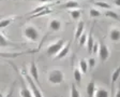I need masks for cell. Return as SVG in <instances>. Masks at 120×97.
I'll return each instance as SVG.
<instances>
[{"mask_svg":"<svg viewBox=\"0 0 120 97\" xmlns=\"http://www.w3.org/2000/svg\"><path fill=\"white\" fill-rule=\"evenodd\" d=\"M48 81L52 84H60L63 82L64 80V75L63 72L59 69H52L48 72V77H47Z\"/></svg>","mask_w":120,"mask_h":97,"instance_id":"6da1fadb","label":"cell"},{"mask_svg":"<svg viewBox=\"0 0 120 97\" xmlns=\"http://www.w3.org/2000/svg\"><path fill=\"white\" fill-rule=\"evenodd\" d=\"M65 45V40L64 39H60L58 41H56L55 43L52 44H49L47 46V54L50 55V56H57L59 54V52L63 49V46Z\"/></svg>","mask_w":120,"mask_h":97,"instance_id":"7a4b0ae2","label":"cell"},{"mask_svg":"<svg viewBox=\"0 0 120 97\" xmlns=\"http://www.w3.org/2000/svg\"><path fill=\"white\" fill-rule=\"evenodd\" d=\"M24 37L30 41H37L40 38V34L34 26H27L24 29Z\"/></svg>","mask_w":120,"mask_h":97,"instance_id":"3957f363","label":"cell"},{"mask_svg":"<svg viewBox=\"0 0 120 97\" xmlns=\"http://www.w3.org/2000/svg\"><path fill=\"white\" fill-rule=\"evenodd\" d=\"M25 78H26L28 84H29V86H30V90L32 91L33 96L34 97H43L42 92H41V90L38 87V85L35 84L37 82L33 80V78L31 77V76H29V75H26V73H25Z\"/></svg>","mask_w":120,"mask_h":97,"instance_id":"277c9868","label":"cell"},{"mask_svg":"<svg viewBox=\"0 0 120 97\" xmlns=\"http://www.w3.org/2000/svg\"><path fill=\"white\" fill-rule=\"evenodd\" d=\"M99 57H100L101 62H105L109 57V50L105 44H100V49H99Z\"/></svg>","mask_w":120,"mask_h":97,"instance_id":"5b68a950","label":"cell"},{"mask_svg":"<svg viewBox=\"0 0 120 97\" xmlns=\"http://www.w3.org/2000/svg\"><path fill=\"white\" fill-rule=\"evenodd\" d=\"M78 7H79V3H78L77 1L70 0V1H68V2L61 4L59 8L60 9H72V10H74V9H78Z\"/></svg>","mask_w":120,"mask_h":97,"instance_id":"8992f818","label":"cell"},{"mask_svg":"<svg viewBox=\"0 0 120 97\" xmlns=\"http://www.w3.org/2000/svg\"><path fill=\"white\" fill-rule=\"evenodd\" d=\"M30 75L35 82L39 83V71H38V67L34 62L31 63V66H30Z\"/></svg>","mask_w":120,"mask_h":97,"instance_id":"52a82bcc","label":"cell"},{"mask_svg":"<svg viewBox=\"0 0 120 97\" xmlns=\"http://www.w3.org/2000/svg\"><path fill=\"white\" fill-rule=\"evenodd\" d=\"M84 31H85V24H84V22H79V23L77 24L76 30H75V36H74V38L78 40L80 37H82V34H84Z\"/></svg>","mask_w":120,"mask_h":97,"instance_id":"ba28073f","label":"cell"},{"mask_svg":"<svg viewBox=\"0 0 120 97\" xmlns=\"http://www.w3.org/2000/svg\"><path fill=\"white\" fill-rule=\"evenodd\" d=\"M61 28V22L57 18H54L49 22V29L52 31H58Z\"/></svg>","mask_w":120,"mask_h":97,"instance_id":"9c48e42d","label":"cell"},{"mask_svg":"<svg viewBox=\"0 0 120 97\" xmlns=\"http://www.w3.org/2000/svg\"><path fill=\"white\" fill-rule=\"evenodd\" d=\"M86 91H87V94H88V97H93L95 96V83L93 80H91L89 82V84L87 85V89H86Z\"/></svg>","mask_w":120,"mask_h":97,"instance_id":"30bf717a","label":"cell"},{"mask_svg":"<svg viewBox=\"0 0 120 97\" xmlns=\"http://www.w3.org/2000/svg\"><path fill=\"white\" fill-rule=\"evenodd\" d=\"M109 38L112 41H119L120 40V30L118 28H112L109 32Z\"/></svg>","mask_w":120,"mask_h":97,"instance_id":"8fae6325","label":"cell"},{"mask_svg":"<svg viewBox=\"0 0 120 97\" xmlns=\"http://www.w3.org/2000/svg\"><path fill=\"white\" fill-rule=\"evenodd\" d=\"M70 46H71V42L67 43V44L63 46V49L59 52V54L57 55V58H59V59H61V58L65 57L68 55V53H69V51H70Z\"/></svg>","mask_w":120,"mask_h":97,"instance_id":"7c38bea8","label":"cell"},{"mask_svg":"<svg viewBox=\"0 0 120 97\" xmlns=\"http://www.w3.org/2000/svg\"><path fill=\"white\" fill-rule=\"evenodd\" d=\"M94 41H93V37H92V32H90L88 35V40H87V47H88V52L92 53L93 52V46H94Z\"/></svg>","mask_w":120,"mask_h":97,"instance_id":"4fadbf2b","label":"cell"},{"mask_svg":"<svg viewBox=\"0 0 120 97\" xmlns=\"http://www.w3.org/2000/svg\"><path fill=\"white\" fill-rule=\"evenodd\" d=\"M20 97H34L32 94V91L28 90L27 87L22 86L20 89Z\"/></svg>","mask_w":120,"mask_h":97,"instance_id":"5bb4252c","label":"cell"},{"mask_svg":"<svg viewBox=\"0 0 120 97\" xmlns=\"http://www.w3.org/2000/svg\"><path fill=\"white\" fill-rule=\"evenodd\" d=\"M70 15H71V17H72L74 21H77V20H79V17L82 16V11L78 10V9L71 10L70 11Z\"/></svg>","mask_w":120,"mask_h":97,"instance_id":"9a60e30c","label":"cell"},{"mask_svg":"<svg viewBox=\"0 0 120 97\" xmlns=\"http://www.w3.org/2000/svg\"><path fill=\"white\" fill-rule=\"evenodd\" d=\"M119 76H120V65H119V67H118L115 71L112 72V89L114 87V84H115L116 81L118 80Z\"/></svg>","mask_w":120,"mask_h":97,"instance_id":"2e32d148","label":"cell"},{"mask_svg":"<svg viewBox=\"0 0 120 97\" xmlns=\"http://www.w3.org/2000/svg\"><path fill=\"white\" fill-rule=\"evenodd\" d=\"M105 16H107V17H112L114 20H117V21H120V15L118 13H116L115 11H112V10H107L106 12L104 13Z\"/></svg>","mask_w":120,"mask_h":97,"instance_id":"e0dca14e","label":"cell"},{"mask_svg":"<svg viewBox=\"0 0 120 97\" xmlns=\"http://www.w3.org/2000/svg\"><path fill=\"white\" fill-rule=\"evenodd\" d=\"M73 77H74L75 82L79 84L80 81H82V71L79 69H77V68H75L74 71H73Z\"/></svg>","mask_w":120,"mask_h":97,"instance_id":"ac0fdd59","label":"cell"},{"mask_svg":"<svg viewBox=\"0 0 120 97\" xmlns=\"http://www.w3.org/2000/svg\"><path fill=\"white\" fill-rule=\"evenodd\" d=\"M79 68L80 71L82 73H86L88 71V68H89V65H88V62H86L85 59H80L79 60Z\"/></svg>","mask_w":120,"mask_h":97,"instance_id":"d6986e66","label":"cell"},{"mask_svg":"<svg viewBox=\"0 0 120 97\" xmlns=\"http://www.w3.org/2000/svg\"><path fill=\"white\" fill-rule=\"evenodd\" d=\"M109 94L105 89H99L95 92V97H108Z\"/></svg>","mask_w":120,"mask_h":97,"instance_id":"ffe728a7","label":"cell"},{"mask_svg":"<svg viewBox=\"0 0 120 97\" xmlns=\"http://www.w3.org/2000/svg\"><path fill=\"white\" fill-rule=\"evenodd\" d=\"M71 97H80L79 91L76 89V86L74 84L71 86Z\"/></svg>","mask_w":120,"mask_h":97,"instance_id":"44dd1931","label":"cell"},{"mask_svg":"<svg viewBox=\"0 0 120 97\" xmlns=\"http://www.w3.org/2000/svg\"><path fill=\"white\" fill-rule=\"evenodd\" d=\"M94 5H98V7L102 8V9H106V10H110V5L106 2H102V1H97L94 2Z\"/></svg>","mask_w":120,"mask_h":97,"instance_id":"7402d4cb","label":"cell"},{"mask_svg":"<svg viewBox=\"0 0 120 97\" xmlns=\"http://www.w3.org/2000/svg\"><path fill=\"white\" fill-rule=\"evenodd\" d=\"M87 40H88V36L86 35L85 32L82 35V37L78 39V42H79V46H84L85 43H87Z\"/></svg>","mask_w":120,"mask_h":97,"instance_id":"603a6c76","label":"cell"},{"mask_svg":"<svg viewBox=\"0 0 120 97\" xmlns=\"http://www.w3.org/2000/svg\"><path fill=\"white\" fill-rule=\"evenodd\" d=\"M89 14L91 17H99V16H101V12L99 10H97V9H90L89 10Z\"/></svg>","mask_w":120,"mask_h":97,"instance_id":"cb8c5ba5","label":"cell"},{"mask_svg":"<svg viewBox=\"0 0 120 97\" xmlns=\"http://www.w3.org/2000/svg\"><path fill=\"white\" fill-rule=\"evenodd\" d=\"M12 18H10V20H2L1 21V23H0V27L1 28H4L5 26H8L9 24H11V22H12Z\"/></svg>","mask_w":120,"mask_h":97,"instance_id":"d4e9b609","label":"cell"},{"mask_svg":"<svg viewBox=\"0 0 120 97\" xmlns=\"http://www.w3.org/2000/svg\"><path fill=\"white\" fill-rule=\"evenodd\" d=\"M88 65H89V67L90 68H93L95 66V59L94 57H90L89 60H88Z\"/></svg>","mask_w":120,"mask_h":97,"instance_id":"484cf974","label":"cell"},{"mask_svg":"<svg viewBox=\"0 0 120 97\" xmlns=\"http://www.w3.org/2000/svg\"><path fill=\"white\" fill-rule=\"evenodd\" d=\"M99 49H100V45H99V43L95 42L94 46H93V53H99Z\"/></svg>","mask_w":120,"mask_h":97,"instance_id":"4316f807","label":"cell"},{"mask_svg":"<svg viewBox=\"0 0 120 97\" xmlns=\"http://www.w3.org/2000/svg\"><path fill=\"white\" fill-rule=\"evenodd\" d=\"M35 1H39L41 3H45V2H52V1H55V0H35Z\"/></svg>","mask_w":120,"mask_h":97,"instance_id":"83f0119b","label":"cell"},{"mask_svg":"<svg viewBox=\"0 0 120 97\" xmlns=\"http://www.w3.org/2000/svg\"><path fill=\"white\" fill-rule=\"evenodd\" d=\"M114 3H115L117 7H120V0H114Z\"/></svg>","mask_w":120,"mask_h":97,"instance_id":"f1b7e54d","label":"cell"},{"mask_svg":"<svg viewBox=\"0 0 120 97\" xmlns=\"http://www.w3.org/2000/svg\"><path fill=\"white\" fill-rule=\"evenodd\" d=\"M115 97H120V90L117 91V93H116V96Z\"/></svg>","mask_w":120,"mask_h":97,"instance_id":"f546056e","label":"cell"}]
</instances>
